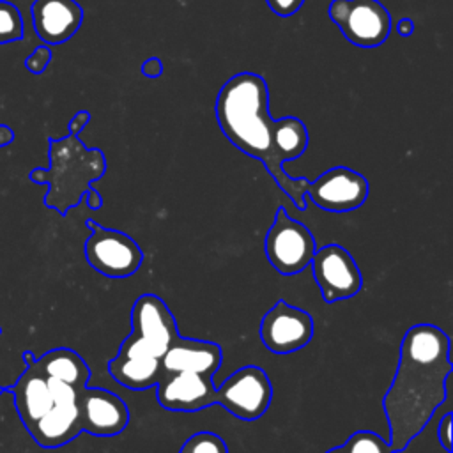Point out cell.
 Returning a JSON list of instances; mask_svg holds the SVG:
<instances>
[{
    "mask_svg": "<svg viewBox=\"0 0 453 453\" xmlns=\"http://www.w3.org/2000/svg\"><path fill=\"white\" fill-rule=\"evenodd\" d=\"M451 370L449 336L441 327L416 324L405 331L398 366L382 400L393 453L403 451L430 423L448 396Z\"/></svg>",
    "mask_w": 453,
    "mask_h": 453,
    "instance_id": "1",
    "label": "cell"
},
{
    "mask_svg": "<svg viewBox=\"0 0 453 453\" xmlns=\"http://www.w3.org/2000/svg\"><path fill=\"white\" fill-rule=\"evenodd\" d=\"M214 113L228 142L246 156L258 159L290 202L304 211L310 180L290 177L276 154L273 143L274 119H271L269 88L264 76L244 71L228 78L218 92Z\"/></svg>",
    "mask_w": 453,
    "mask_h": 453,
    "instance_id": "2",
    "label": "cell"
},
{
    "mask_svg": "<svg viewBox=\"0 0 453 453\" xmlns=\"http://www.w3.org/2000/svg\"><path fill=\"white\" fill-rule=\"evenodd\" d=\"M48 168H34L28 179L48 184L44 205L65 216L87 195L94 180L106 172V157L101 149H87L74 134L48 138Z\"/></svg>",
    "mask_w": 453,
    "mask_h": 453,
    "instance_id": "3",
    "label": "cell"
},
{
    "mask_svg": "<svg viewBox=\"0 0 453 453\" xmlns=\"http://www.w3.org/2000/svg\"><path fill=\"white\" fill-rule=\"evenodd\" d=\"M131 327L133 331L122 340L119 354L161 359L179 336L173 313L156 294L136 297L131 310Z\"/></svg>",
    "mask_w": 453,
    "mask_h": 453,
    "instance_id": "4",
    "label": "cell"
},
{
    "mask_svg": "<svg viewBox=\"0 0 453 453\" xmlns=\"http://www.w3.org/2000/svg\"><path fill=\"white\" fill-rule=\"evenodd\" d=\"M85 225L90 230V235L85 241L83 253L94 271L106 278L122 280L133 276L140 269L143 251L131 235L120 230L104 228L94 219H87Z\"/></svg>",
    "mask_w": 453,
    "mask_h": 453,
    "instance_id": "5",
    "label": "cell"
},
{
    "mask_svg": "<svg viewBox=\"0 0 453 453\" xmlns=\"http://www.w3.org/2000/svg\"><path fill=\"white\" fill-rule=\"evenodd\" d=\"M317 244L308 226L290 218L285 207H280L264 239V251L269 264L280 274H297L310 265Z\"/></svg>",
    "mask_w": 453,
    "mask_h": 453,
    "instance_id": "6",
    "label": "cell"
},
{
    "mask_svg": "<svg viewBox=\"0 0 453 453\" xmlns=\"http://www.w3.org/2000/svg\"><path fill=\"white\" fill-rule=\"evenodd\" d=\"M329 18L359 48H377L389 37L391 14L379 0H333Z\"/></svg>",
    "mask_w": 453,
    "mask_h": 453,
    "instance_id": "7",
    "label": "cell"
},
{
    "mask_svg": "<svg viewBox=\"0 0 453 453\" xmlns=\"http://www.w3.org/2000/svg\"><path fill=\"white\" fill-rule=\"evenodd\" d=\"M271 400L273 384L267 373L255 365L235 370L216 388V403L242 421L260 419Z\"/></svg>",
    "mask_w": 453,
    "mask_h": 453,
    "instance_id": "8",
    "label": "cell"
},
{
    "mask_svg": "<svg viewBox=\"0 0 453 453\" xmlns=\"http://www.w3.org/2000/svg\"><path fill=\"white\" fill-rule=\"evenodd\" d=\"M310 265L326 303L354 297L363 287V276L356 260L340 244L333 242L317 248Z\"/></svg>",
    "mask_w": 453,
    "mask_h": 453,
    "instance_id": "9",
    "label": "cell"
},
{
    "mask_svg": "<svg viewBox=\"0 0 453 453\" xmlns=\"http://www.w3.org/2000/svg\"><path fill=\"white\" fill-rule=\"evenodd\" d=\"M313 319L308 311L280 299L260 322V340L273 354H290L304 349L313 338Z\"/></svg>",
    "mask_w": 453,
    "mask_h": 453,
    "instance_id": "10",
    "label": "cell"
},
{
    "mask_svg": "<svg viewBox=\"0 0 453 453\" xmlns=\"http://www.w3.org/2000/svg\"><path fill=\"white\" fill-rule=\"evenodd\" d=\"M370 184L356 170L333 166L310 180L306 198L329 212H349L359 209L368 198Z\"/></svg>",
    "mask_w": 453,
    "mask_h": 453,
    "instance_id": "11",
    "label": "cell"
},
{
    "mask_svg": "<svg viewBox=\"0 0 453 453\" xmlns=\"http://www.w3.org/2000/svg\"><path fill=\"white\" fill-rule=\"evenodd\" d=\"M156 388L157 402L166 411L196 412L216 403V386L211 375L165 372Z\"/></svg>",
    "mask_w": 453,
    "mask_h": 453,
    "instance_id": "12",
    "label": "cell"
},
{
    "mask_svg": "<svg viewBox=\"0 0 453 453\" xmlns=\"http://www.w3.org/2000/svg\"><path fill=\"white\" fill-rule=\"evenodd\" d=\"M81 430L96 437H113L129 423V409L124 400L103 388L85 386L78 395Z\"/></svg>",
    "mask_w": 453,
    "mask_h": 453,
    "instance_id": "13",
    "label": "cell"
},
{
    "mask_svg": "<svg viewBox=\"0 0 453 453\" xmlns=\"http://www.w3.org/2000/svg\"><path fill=\"white\" fill-rule=\"evenodd\" d=\"M25 372L18 377L14 384L5 388L7 393L14 396V407L19 421L27 432L53 407V400L48 389L46 375L35 363V356L30 350H23Z\"/></svg>",
    "mask_w": 453,
    "mask_h": 453,
    "instance_id": "14",
    "label": "cell"
},
{
    "mask_svg": "<svg viewBox=\"0 0 453 453\" xmlns=\"http://www.w3.org/2000/svg\"><path fill=\"white\" fill-rule=\"evenodd\" d=\"M30 16L37 37L48 46H58L81 27L83 9L76 0H34Z\"/></svg>",
    "mask_w": 453,
    "mask_h": 453,
    "instance_id": "15",
    "label": "cell"
},
{
    "mask_svg": "<svg viewBox=\"0 0 453 453\" xmlns=\"http://www.w3.org/2000/svg\"><path fill=\"white\" fill-rule=\"evenodd\" d=\"M223 352L216 342L177 336L161 357L165 372H189L214 375L221 366Z\"/></svg>",
    "mask_w": 453,
    "mask_h": 453,
    "instance_id": "16",
    "label": "cell"
},
{
    "mask_svg": "<svg viewBox=\"0 0 453 453\" xmlns=\"http://www.w3.org/2000/svg\"><path fill=\"white\" fill-rule=\"evenodd\" d=\"M108 373L120 386L131 391H143L157 384L165 370L161 359L147 356H129L119 354L108 361Z\"/></svg>",
    "mask_w": 453,
    "mask_h": 453,
    "instance_id": "17",
    "label": "cell"
},
{
    "mask_svg": "<svg viewBox=\"0 0 453 453\" xmlns=\"http://www.w3.org/2000/svg\"><path fill=\"white\" fill-rule=\"evenodd\" d=\"M35 363L48 375L65 380L76 388L88 386L90 368L85 363V359L73 349H67V347L51 349L42 356L35 357Z\"/></svg>",
    "mask_w": 453,
    "mask_h": 453,
    "instance_id": "18",
    "label": "cell"
},
{
    "mask_svg": "<svg viewBox=\"0 0 453 453\" xmlns=\"http://www.w3.org/2000/svg\"><path fill=\"white\" fill-rule=\"evenodd\" d=\"M273 143L281 163L303 156L308 147V129L304 122L297 117H283L274 120Z\"/></svg>",
    "mask_w": 453,
    "mask_h": 453,
    "instance_id": "19",
    "label": "cell"
},
{
    "mask_svg": "<svg viewBox=\"0 0 453 453\" xmlns=\"http://www.w3.org/2000/svg\"><path fill=\"white\" fill-rule=\"evenodd\" d=\"M23 37L25 30L19 9L7 0H0V44H9Z\"/></svg>",
    "mask_w": 453,
    "mask_h": 453,
    "instance_id": "20",
    "label": "cell"
},
{
    "mask_svg": "<svg viewBox=\"0 0 453 453\" xmlns=\"http://www.w3.org/2000/svg\"><path fill=\"white\" fill-rule=\"evenodd\" d=\"M343 448L349 453H393L389 442L382 439L379 434L370 430L354 432L345 442Z\"/></svg>",
    "mask_w": 453,
    "mask_h": 453,
    "instance_id": "21",
    "label": "cell"
},
{
    "mask_svg": "<svg viewBox=\"0 0 453 453\" xmlns=\"http://www.w3.org/2000/svg\"><path fill=\"white\" fill-rule=\"evenodd\" d=\"M179 453H228V448L218 434L198 432L184 441Z\"/></svg>",
    "mask_w": 453,
    "mask_h": 453,
    "instance_id": "22",
    "label": "cell"
},
{
    "mask_svg": "<svg viewBox=\"0 0 453 453\" xmlns=\"http://www.w3.org/2000/svg\"><path fill=\"white\" fill-rule=\"evenodd\" d=\"M51 57H53L51 48L48 44H41L25 58V67L32 74H42L48 64L51 62Z\"/></svg>",
    "mask_w": 453,
    "mask_h": 453,
    "instance_id": "23",
    "label": "cell"
},
{
    "mask_svg": "<svg viewBox=\"0 0 453 453\" xmlns=\"http://www.w3.org/2000/svg\"><path fill=\"white\" fill-rule=\"evenodd\" d=\"M265 4L276 16L288 18L301 9L304 0H265Z\"/></svg>",
    "mask_w": 453,
    "mask_h": 453,
    "instance_id": "24",
    "label": "cell"
},
{
    "mask_svg": "<svg viewBox=\"0 0 453 453\" xmlns=\"http://www.w3.org/2000/svg\"><path fill=\"white\" fill-rule=\"evenodd\" d=\"M451 412H446L437 426V439L448 453H451Z\"/></svg>",
    "mask_w": 453,
    "mask_h": 453,
    "instance_id": "25",
    "label": "cell"
},
{
    "mask_svg": "<svg viewBox=\"0 0 453 453\" xmlns=\"http://www.w3.org/2000/svg\"><path fill=\"white\" fill-rule=\"evenodd\" d=\"M88 120H90V111H88V110H80V111L69 120V134L78 136V134L83 131V127L88 124Z\"/></svg>",
    "mask_w": 453,
    "mask_h": 453,
    "instance_id": "26",
    "label": "cell"
},
{
    "mask_svg": "<svg viewBox=\"0 0 453 453\" xmlns=\"http://www.w3.org/2000/svg\"><path fill=\"white\" fill-rule=\"evenodd\" d=\"M142 74L147 78H157L163 74V64L157 57H150L142 64Z\"/></svg>",
    "mask_w": 453,
    "mask_h": 453,
    "instance_id": "27",
    "label": "cell"
},
{
    "mask_svg": "<svg viewBox=\"0 0 453 453\" xmlns=\"http://www.w3.org/2000/svg\"><path fill=\"white\" fill-rule=\"evenodd\" d=\"M85 198H87V205L90 207V209H94V211H97V209H101L103 207V196L97 193V189L96 188H88V191H87V195H85Z\"/></svg>",
    "mask_w": 453,
    "mask_h": 453,
    "instance_id": "28",
    "label": "cell"
},
{
    "mask_svg": "<svg viewBox=\"0 0 453 453\" xmlns=\"http://www.w3.org/2000/svg\"><path fill=\"white\" fill-rule=\"evenodd\" d=\"M396 32H398L402 37L412 35V32H414V21H412L411 18H402V19L396 23Z\"/></svg>",
    "mask_w": 453,
    "mask_h": 453,
    "instance_id": "29",
    "label": "cell"
},
{
    "mask_svg": "<svg viewBox=\"0 0 453 453\" xmlns=\"http://www.w3.org/2000/svg\"><path fill=\"white\" fill-rule=\"evenodd\" d=\"M12 140H14V131L7 124H0V147L12 143Z\"/></svg>",
    "mask_w": 453,
    "mask_h": 453,
    "instance_id": "30",
    "label": "cell"
},
{
    "mask_svg": "<svg viewBox=\"0 0 453 453\" xmlns=\"http://www.w3.org/2000/svg\"><path fill=\"white\" fill-rule=\"evenodd\" d=\"M326 453H349L345 448H343V444L342 446H336V448H331V449H327Z\"/></svg>",
    "mask_w": 453,
    "mask_h": 453,
    "instance_id": "31",
    "label": "cell"
},
{
    "mask_svg": "<svg viewBox=\"0 0 453 453\" xmlns=\"http://www.w3.org/2000/svg\"><path fill=\"white\" fill-rule=\"evenodd\" d=\"M0 334H2V327H0ZM4 393H5V388L0 386V395H4Z\"/></svg>",
    "mask_w": 453,
    "mask_h": 453,
    "instance_id": "32",
    "label": "cell"
},
{
    "mask_svg": "<svg viewBox=\"0 0 453 453\" xmlns=\"http://www.w3.org/2000/svg\"><path fill=\"white\" fill-rule=\"evenodd\" d=\"M446 453H448V451H446Z\"/></svg>",
    "mask_w": 453,
    "mask_h": 453,
    "instance_id": "33",
    "label": "cell"
}]
</instances>
